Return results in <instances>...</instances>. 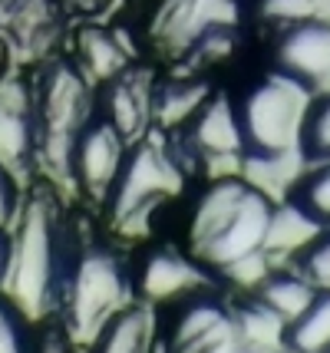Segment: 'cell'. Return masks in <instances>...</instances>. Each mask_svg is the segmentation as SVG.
<instances>
[{"instance_id":"cell-30","label":"cell","mask_w":330,"mask_h":353,"mask_svg":"<svg viewBox=\"0 0 330 353\" xmlns=\"http://www.w3.org/2000/svg\"><path fill=\"white\" fill-rule=\"evenodd\" d=\"M274 353H291V350H287V347H278V350H274Z\"/></svg>"},{"instance_id":"cell-2","label":"cell","mask_w":330,"mask_h":353,"mask_svg":"<svg viewBox=\"0 0 330 353\" xmlns=\"http://www.w3.org/2000/svg\"><path fill=\"white\" fill-rule=\"evenodd\" d=\"M73 248L76 228L70 225L60 199L47 185H33L10 225V261L0 291L30 321L47 323L60 314Z\"/></svg>"},{"instance_id":"cell-13","label":"cell","mask_w":330,"mask_h":353,"mask_svg":"<svg viewBox=\"0 0 330 353\" xmlns=\"http://www.w3.org/2000/svg\"><path fill=\"white\" fill-rule=\"evenodd\" d=\"M0 162L20 175L37 165V92L33 79H0Z\"/></svg>"},{"instance_id":"cell-10","label":"cell","mask_w":330,"mask_h":353,"mask_svg":"<svg viewBox=\"0 0 330 353\" xmlns=\"http://www.w3.org/2000/svg\"><path fill=\"white\" fill-rule=\"evenodd\" d=\"M129 142L116 125L96 112L90 125L79 132L76 145H73V159H70V182L79 188V195L90 205H106L116 188V179L123 172V162L129 155Z\"/></svg>"},{"instance_id":"cell-20","label":"cell","mask_w":330,"mask_h":353,"mask_svg":"<svg viewBox=\"0 0 330 353\" xmlns=\"http://www.w3.org/2000/svg\"><path fill=\"white\" fill-rule=\"evenodd\" d=\"M208 83L198 77H172L156 86V129L178 132L208 99Z\"/></svg>"},{"instance_id":"cell-29","label":"cell","mask_w":330,"mask_h":353,"mask_svg":"<svg viewBox=\"0 0 330 353\" xmlns=\"http://www.w3.org/2000/svg\"><path fill=\"white\" fill-rule=\"evenodd\" d=\"M70 7H76V10H83V14H96V10H103L110 0H66Z\"/></svg>"},{"instance_id":"cell-15","label":"cell","mask_w":330,"mask_h":353,"mask_svg":"<svg viewBox=\"0 0 330 353\" xmlns=\"http://www.w3.org/2000/svg\"><path fill=\"white\" fill-rule=\"evenodd\" d=\"M317 291L320 288L311 277H304L294 264H284V268H267L265 274L245 291V301H251L258 310H265L267 317L274 323H281L284 330L314 304Z\"/></svg>"},{"instance_id":"cell-5","label":"cell","mask_w":330,"mask_h":353,"mask_svg":"<svg viewBox=\"0 0 330 353\" xmlns=\"http://www.w3.org/2000/svg\"><path fill=\"white\" fill-rule=\"evenodd\" d=\"M37 92V165L70 179V159L79 132L99 112V90L76 60H53L33 77Z\"/></svg>"},{"instance_id":"cell-19","label":"cell","mask_w":330,"mask_h":353,"mask_svg":"<svg viewBox=\"0 0 330 353\" xmlns=\"http://www.w3.org/2000/svg\"><path fill=\"white\" fill-rule=\"evenodd\" d=\"M284 205L311 228H330V162L307 165L284 192Z\"/></svg>"},{"instance_id":"cell-28","label":"cell","mask_w":330,"mask_h":353,"mask_svg":"<svg viewBox=\"0 0 330 353\" xmlns=\"http://www.w3.org/2000/svg\"><path fill=\"white\" fill-rule=\"evenodd\" d=\"M7 261H10V228H0V288L7 277Z\"/></svg>"},{"instance_id":"cell-7","label":"cell","mask_w":330,"mask_h":353,"mask_svg":"<svg viewBox=\"0 0 330 353\" xmlns=\"http://www.w3.org/2000/svg\"><path fill=\"white\" fill-rule=\"evenodd\" d=\"M311 96L300 83L287 79L284 73H267L254 79L238 96L248 162H278L284 155L298 152L304 112L311 106Z\"/></svg>"},{"instance_id":"cell-21","label":"cell","mask_w":330,"mask_h":353,"mask_svg":"<svg viewBox=\"0 0 330 353\" xmlns=\"http://www.w3.org/2000/svg\"><path fill=\"white\" fill-rule=\"evenodd\" d=\"M281 343L291 353H330V291H317L314 304L284 327Z\"/></svg>"},{"instance_id":"cell-18","label":"cell","mask_w":330,"mask_h":353,"mask_svg":"<svg viewBox=\"0 0 330 353\" xmlns=\"http://www.w3.org/2000/svg\"><path fill=\"white\" fill-rule=\"evenodd\" d=\"M0 27L20 46H43L60 27V7L53 0H0Z\"/></svg>"},{"instance_id":"cell-1","label":"cell","mask_w":330,"mask_h":353,"mask_svg":"<svg viewBox=\"0 0 330 353\" xmlns=\"http://www.w3.org/2000/svg\"><path fill=\"white\" fill-rule=\"evenodd\" d=\"M281 205L241 175H218L198 192L189 215V251L225 288H251L267 271L281 228Z\"/></svg>"},{"instance_id":"cell-24","label":"cell","mask_w":330,"mask_h":353,"mask_svg":"<svg viewBox=\"0 0 330 353\" xmlns=\"http://www.w3.org/2000/svg\"><path fill=\"white\" fill-rule=\"evenodd\" d=\"M304 277H311L320 291H330V228H317L304 245L294 248L291 261Z\"/></svg>"},{"instance_id":"cell-23","label":"cell","mask_w":330,"mask_h":353,"mask_svg":"<svg viewBox=\"0 0 330 353\" xmlns=\"http://www.w3.org/2000/svg\"><path fill=\"white\" fill-rule=\"evenodd\" d=\"M0 353H40V330L0 291Z\"/></svg>"},{"instance_id":"cell-9","label":"cell","mask_w":330,"mask_h":353,"mask_svg":"<svg viewBox=\"0 0 330 353\" xmlns=\"http://www.w3.org/2000/svg\"><path fill=\"white\" fill-rule=\"evenodd\" d=\"M172 136L189 162H248L241 112L231 92H208L195 116Z\"/></svg>"},{"instance_id":"cell-12","label":"cell","mask_w":330,"mask_h":353,"mask_svg":"<svg viewBox=\"0 0 330 353\" xmlns=\"http://www.w3.org/2000/svg\"><path fill=\"white\" fill-rule=\"evenodd\" d=\"M274 70L307 92L330 86V20L307 17L274 37Z\"/></svg>"},{"instance_id":"cell-6","label":"cell","mask_w":330,"mask_h":353,"mask_svg":"<svg viewBox=\"0 0 330 353\" xmlns=\"http://www.w3.org/2000/svg\"><path fill=\"white\" fill-rule=\"evenodd\" d=\"M156 310L158 353H238L254 340L241 304H231L225 288L195 291Z\"/></svg>"},{"instance_id":"cell-8","label":"cell","mask_w":330,"mask_h":353,"mask_svg":"<svg viewBox=\"0 0 330 353\" xmlns=\"http://www.w3.org/2000/svg\"><path fill=\"white\" fill-rule=\"evenodd\" d=\"M132 277H136V301L149 307H165L178 297L195 291L225 288L189 248L178 245H152L132 258Z\"/></svg>"},{"instance_id":"cell-3","label":"cell","mask_w":330,"mask_h":353,"mask_svg":"<svg viewBox=\"0 0 330 353\" xmlns=\"http://www.w3.org/2000/svg\"><path fill=\"white\" fill-rule=\"evenodd\" d=\"M129 304H136L132 258L106 238L76 234L56 321L70 330L76 347H86Z\"/></svg>"},{"instance_id":"cell-11","label":"cell","mask_w":330,"mask_h":353,"mask_svg":"<svg viewBox=\"0 0 330 353\" xmlns=\"http://www.w3.org/2000/svg\"><path fill=\"white\" fill-rule=\"evenodd\" d=\"M215 27H238V0H162L149 37L169 60H189Z\"/></svg>"},{"instance_id":"cell-27","label":"cell","mask_w":330,"mask_h":353,"mask_svg":"<svg viewBox=\"0 0 330 353\" xmlns=\"http://www.w3.org/2000/svg\"><path fill=\"white\" fill-rule=\"evenodd\" d=\"M40 353H76V340L70 337L63 323L53 321L40 330Z\"/></svg>"},{"instance_id":"cell-14","label":"cell","mask_w":330,"mask_h":353,"mask_svg":"<svg viewBox=\"0 0 330 353\" xmlns=\"http://www.w3.org/2000/svg\"><path fill=\"white\" fill-rule=\"evenodd\" d=\"M99 112L129 142H136L156 129V83L149 79V73L129 66L123 77H116L99 90Z\"/></svg>"},{"instance_id":"cell-4","label":"cell","mask_w":330,"mask_h":353,"mask_svg":"<svg viewBox=\"0 0 330 353\" xmlns=\"http://www.w3.org/2000/svg\"><path fill=\"white\" fill-rule=\"evenodd\" d=\"M189 182V159L172 132L152 129L129 145L110 201L103 205L116 231H139L162 201L175 199Z\"/></svg>"},{"instance_id":"cell-17","label":"cell","mask_w":330,"mask_h":353,"mask_svg":"<svg viewBox=\"0 0 330 353\" xmlns=\"http://www.w3.org/2000/svg\"><path fill=\"white\" fill-rule=\"evenodd\" d=\"M86 353H158L156 347V307L149 304H129L119 310L90 343Z\"/></svg>"},{"instance_id":"cell-26","label":"cell","mask_w":330,"mask_h":353,"mask_svg":"<svg viewBox=\"0 0 330 353\" xmlns=\"http://www.w3.org/2000/svg\"><path fill=\"white\" fill-rule=\"evenodd\" d=\"M23 192H20V175L10 165L0 162V228H10L20 215Z\"/></svg>"},{"instance_id":"cell-25","label":"cell","mask_w":330,"mask_h":353,"mask_svg":"<svg viewBox=\"0 0 330 353\" xmlns=\"http://www.w3.org/2000/svg\"><path fill=\"white\" fill-rule=\"evenodd\" d=\"M258 17L274 30H284L291 23L317 17V0H258Z\"/></svg>"},{"instance_id":"cell-22","label":"cell","mask_w":330,"mask_h":353,"mask_svg":"<svg viewBox=\"0 0 330 353\" xmlns=\"http://www.w3.org/2000/svg\"><path fill=\"white\" fill-rule=\"evenodd\" d=\"M298 152L304 165L330 162V86L311 96V106L304 112V125H300Z\"/></svg>"},{"instance_id":"cell-16","label":"cell","mask_w":330,"mask_h":353,"mask_svg":"<svg viewBox=\"0 0 330 353\" xmlns=\"http://www.w3.org/2000/svg\"><path fill=\"white\" fill-rule=\"evenodd\" d=\"M76 66L93 79L96 90H103L106 83H112L116 77H123L132 57H129L126 43L119 40V33L110 27H99V23H86L76 33Z\"/></svg>"}]
</instances>
